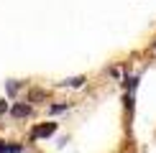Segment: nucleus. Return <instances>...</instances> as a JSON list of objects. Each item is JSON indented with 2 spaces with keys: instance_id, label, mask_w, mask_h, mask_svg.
Here are the masks:
<instances>
[{
  "instance_id": "obj_1",
  "label": "nucleus",
  "mask_w": 156,
  "mask_h": 153,
  "mask_svg": "<svg viewBox=\"0 0 156 153\" xmlns=\"http://www.w3.org/2000/svg\"><path fill=\"white\" fill-rule=\"evenodd\" d=\"M54 130H56V123H46V125H38L31 130V138L38 140V138H49V135H54Z\"/></svg>"
},
{
  "instance_id": "obj_8",
  "label": "nucleus",
  "mask_w": 156,
  "mask_h": 153,
  "mask_svg": "<svg viewBox=\"0 0 156 153\" xmlns=\"http://www.w3.org/2000/svg\"><path fill=\"white\" fill-rule=\"evenodd\" d=\"M18 87H21L18 82H8V92H10V94H16V92H18Z\"/></svg>"
},
{
  "instance_id": "obj_2",
  "label": "nucleus",
  "mask_w": 156,
  "mask_h": 153,
  "mask_svg": "<svg viewBox=\"0 0 156 153\" xmlns=\"http://www.w3.org/2000/svg\"><path fill=\"white\" fill-rule=\"evenodd\" d=\"M10 112H13V117H26V115H31V107L28 105H16Z\"/></svg>"
},
{
  "instance_id": "obj_4",
  "label": "nucleus",
  "mask_w": 156,
  "mask_h": 153,
  "mask_svg": "<svg viewBox=\"0 0 156 153\" xmlns=\"http://www.w3.org/2000/svg\"><path fill=\"white\" fill-rule=\"evenodd\" d=\"M67 110H69L67 102H62V105H51V107H49V112H51V115H59V112H67Z\"/></svg>"
},
{
  "instance_id": "obj_9",
  "label": "nucleus",
  "mask_w": 156,
  "mask_h": 153,
  "mask_svg": "<svg viewBox=\"0 0 156 153\" xmlns=\"http://www.w3.org/2000/svg\"><path fill=\"white\" fill-rule=\"evenodd\" d=\"M3 112H8V102H5V100H0V115H3Z\"/></svg>"
},
{
  "instance_id": "obj_6",
  "label": "nucleus",
  "mask_w": 156,
  "mask_h": 153,
  "mask_svg": "<svg viewBox=\"0 0 156 153\" xmlns=\"http://www.w3.org/2000/svg\"><path fill=\"white\" fill-rule=\"evenodd\" d=\"M136 87H138V76H128V79H126V89H128V92H133Z\"/></svg>"
},
{
  "instance_id": "obj_7",
  "label": "nucleus",
  "mask_w": 156,
  "mask_h": 153,
  "mask_svg": "<svg viewBox=\"0 0 156 153\" xmlns=\"http://www.w3.org/2000/svg\"><path fill=\"white\" fill-rule=\"evenodd\" d=\"M28 100H31V102H38V100H44V92H41V89H31Z\"/></svg>"
},
{
  "instance_id": "obj_3",
  "label": "nucleus",
  "mask_w": 156,
  "mask_h": 153,
  "mask_svg": "<svg viewBox=\"0 0 156 153\" xmlns=\"http://www.w3.org/2000/svg\"><path fill=\"white\" fill-rule=\"evenodd\" d=\"M0 153H23V145H8V143H0Z\"/></svg>"
},
{
  "instance_id": "obj_10",
  "label": "nucleus",
  "mask_w": 156,
  "mask_h": 153,
  "mask_svg": "<svg viewBox=\"0 0 156 153\" xmlns=\"http://www.w3.org/2000/svg\"><path fill=\"white\" fill-rule=\"evenodd\" d=\"M154 51H156V43H154Z\"/></svg>"
},
{
  "instance_id": "obj_5",
  "label": "nucleus",
  "mask_w": 156,
  "mask_h": 153,
  "mask_svg": "<svg viewBox=\"0 0 156 153\" xmlns=\"http://www.w3.org/2000/svg\"><path fill=\"white\" fill-rule=\"evenodd\" d=\"M62 84H64V87H67V84H69V87H82V84H84V76H74V79L62 82Z\"/></svg>"
}]
</instances>
